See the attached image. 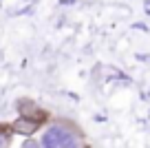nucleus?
Wrapping results in <instances>:
<instances>
[{"mask_svg":"<svg viewBox=\"0 0 150 148\" xmlns=\"http://www.w3.org/2000/svg\"><path fill=\"white\" fill-rule=\"evenodd\" d=\"M40 148H82V135L66 122H55L44 130Z\"/></svg>","mask_w":150,"mask_h":148,"instance_id":"1","label":"nucleus"},{"mask_svg":"<svg viewBox=\"0 0 150 148\" xmlns=\"http://www.w3.org/2000/svg\"><path fill=\"white\" fill-rule=\"evenodd\" d=\"M22 148H40V144H38V142H35V139H31V137H29V139H27V142H24V144H22Z\"/></svg>","mask_w":150,"mask_h":148,"instance_id":"5","label":"nucleus"},{"mask_svg":"<svg viewBox=\"0 0 150 148\" xmlns=\"http://www.w3.org/2000/svg\"><path fill=\"white\" fill-rule=\"evenodd\" d=\"M18 111H20V117H29V120H35V122H40V124H44V120H47V113L38 106V104L29 102V100H20Z\"/></svg>","mask_w":150,"mask_h":148,"instance_id":"2","label":"nucleus"},{"mask_svg":"<svg viewBox=\"0 0 150 148\" xmlns=\"http://www.w3.org/2000/svg\"><path fill=\"white\" fill-rule=\"evenodd\" d=\"M11 137H13L11 126H0V148H9L11 146Z\"/></svg>","mask_w":150,"mask_h":148,"instance_id":"4","label":"nucleus"},{"mask_svg":"<svg viewBox=\"0 0 150 148\" xmlns=\"http://www.w3.org/2000/svg\"><path fill=\"white\" fill-rule=\"evenodd\" d=\"M40 122L35 120H29V117H18V120L11 124V130H13L16 135H24V137H31L33 133H35L38 128H40Z\"/></svg>","mask_w":150,"mask_h":148,"instance_id":"3","label":"nucleus"}]
</instances>
